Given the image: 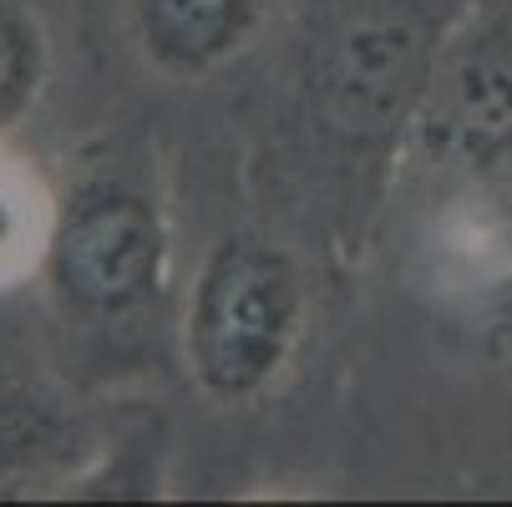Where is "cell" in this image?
I'll use <instances>...</instances> for the list:
<instances>
[{
	"mask_svg": "<svg viewBox=\"0 0 512 507\" xmlns=\"http://www.w3.org/2000/svg\"><path fill=\"white\" fill-rule=\"evenodd\" d=\"M36 279L66 325H127L168 295L173 219L148 148L102 142L71 163Z\"/></svg>",
	"mask_w": 512,
	"mask_h": 507,
	"instance_id": "6da1fadb",
	"label": "cell"
},
{
	"mask_svg": "<svg viewBox=\"0 0 512 507\" xmlns=\"http://www.w3.org/2000/svg\"><path fill=\"white\" fill-rule=\"evenodd\" d=\"M452 16L426 0H340L300 66V102L320 148L365 173L406 158V137Z\"/></svg>",
	"mask_w": 512,
	"mask_h": 507,
	"instance_id": "7a4b0ae2",
	"label": "cell"
},
{
	"mask_svg": "<svg viewBox=\"0 0 512 507\" xmlns=\"http://www.w3.org/2000/svg\"><path fill=\"white\" fill-rule=\"evenodd\" d=\"M310 330V279L269 234H224L183 305V366L213 406H259L295 371Z\"/></svg>",
	"mask_w": 512,
	"mask_h": 507,
	"instance_id": "3957f363",
	"label": "cell"
},
{
	"mask_svg": "<svg viewBox=\"0 0 512 507\" xmlns=\"http://www.w3.org/2000/svg\"><path fill=\"white\" fill-rule=\"evenodd\" d=\"M406 158L436 173H487L512 163V16L462 11L436 46L406 137Z\"/></svg>",
	"mask_w": 512,
	"mask_h": 507,
	"instance_id": "277c9868",
	"label": "cell"
},
{
	"mask_svg": "<svg viewBox=\"0 0 512 507\" xmlns=\"http://www.w3.org/2000/svg\"><path fill=\"white\" fill-rule=\"evenodd\" d=\"M274 0H127V41L173 87L213 82L269 31Z\"/></svg>",
	"mask_w": 512,
	"mask_h": 507,
	"instance_id": "5b68a950",
	"label": "cell"
},
{
	"mask_svg": "<svg viewBox=\"0 0 512 507\" xmlns=\"http://www.w3.org/2000/svg\"><path fill=\"white\" fill-rule=\"evenodd\" d=\"M71 442H77V421L36 350H26V340H16L11 330H0V482L66 462Z\"/></svg>",
	"mask_w": 512,
	"mask_h": 507,
	"instance_id": "8992f818",
	"label": "cell"
},
{
	"mask_svg": "<svg viewBox=\"0 0 512 507\" xmlns=\"http://www.w3.org/2000/svg\"><path fill=\"white\" fill-rule=\"evenodd\" d=\"M56 183H46L11 142H0V289H16L41 274L51 239Z\"/></svg>",
	"mask_w": 512,
	"mask_h": 507,
	"instance_id": "52a82bcc",
	"label": "cell"
},
{
	"mask_svg": "<svg viewBox=\"0 0 512 507\" xmlns=\"http://www.w3.org/2000/svg\"><path fill=\"white\" fill-rule=\"evenodd\" d=\"M51 87V36L26 0H0V142H11Z\"/></svg>",
	"mask_w": 512,
	"mask_h": 507,
	"instance_id": "ba28073f",
	"label": "cell"
},
{
	"mask_svg": "<svg viewBox=\"0 0 512 507\" xmlns=\"http://www.w3.org/2000/svg\"><path fill=\"white\" fill-rule=\"evenodd\" d=\"M477 320H482V340L492 355H502L512 366V269L487 279V289L477 295Z\"/></svg>",
	"mask_w": 512,
	"mask_h": 507,
	"instance_id": "9c48e42d",
	"label": "cell"
}]
</instances>
